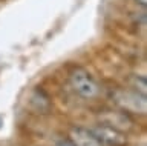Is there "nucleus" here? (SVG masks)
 I'll return each instance as SVG.
<instances>
[{
	"label": "nucleus",
	"instance_id": "nucleus-3",
	"mask_svg": "<svg viewBox=\"0 0 147 146\" xmlns=\"http://www.w3.org/2000/svg\"><path fill=\"white\" fill-rule=\"evenodd\" d=\"M90 131L98 139L101 146H126L127 145L126 134L123 131H118L109 125L101 123V125L94 126Z\"/></svg>",
	"mask_w": 147,
	"mask_h": 146
},
{
	"label": "nucleus",
	"instance_id": "nucleus-1",
	"mask_svg": "<svg viewBox=\"0 0 147 146\" xmlns=\"http://www.w3.org/2000/svg\"><path fill=\"white\" fill-rule=\"evenodd\" d=\"M112 100L115 105L127 114H146L147 102L146 95L136 92L132 88H115L112 89Z\"/></svg>",
	"mask_w": 147,
	"mask_h": 146
},
{
	"label": "nucleus",
	"instance_id": "nucleus-4",
	"mask_svg": "<svg viewBox=\"0 0 147 146\" xmlns=\"http://www.w3.org/2000/svg\"><path fill=\"white\" fill-rule=\"evenodd\" d=\"M69 140L75 146H101L98 139L94 135L90 129L81 126H72L69 131Z\"/></svg>",
	"mask_w": 147,
	"mask_h": 146
},
{
	"label": "nucleus",
	"instance_id": "nucleus-6",
	"mask_svg": "<svg viewBox=\"0 0 147 146\" xmlns=\"http://www.w3.org/2000/svg\"><path fill=\"white\" fill-rule=\"evenodd\" d=\"M130 88L135 89L136 92L146 95V91H147V89H146V88H147L146 77H144V75H130Z\"/></svg>",
	"mask_w": 147,
	"mask_h": 146
},
{
	"label": "nucleus",
	"instance_id": "nucleus-2",
	"mask_svg": "<svg viewBox=\"0 0 147 146\" xmlns=\"http://www.w3.org/2000/svg\"><path fill=\"white\" fill-rule=\"evenodd\" d=\"M71 88L83 98H95L100 95V86L87 69L81 66H74L69 71Z\"/></svg>",
	"mask_w": 147,
	"mask_h": 146
},
{
	"label": "nucleus",
	"instance_id": "nucleus-8",
	"mask_svg": "<svg viewBox=\"0 0 147 146\" xmlns=\"http://www.w3.org/2000/svg\"><path fill=\"white\" fill-rule=\"evenodd\" d=\"M136 2V5H140V6H142V8H146V2L147 0H135Z\"/></svg>",
	"mask_w": 147,
	"mask_h": 146
},
{
	"label": "nucleus",
	"instance_id": "nucleus-7",
	"mask_svg": "<svg viewBox=\"0 0 147 146\" xmlns=\"http://www.w3.org/2000/svg\"><path fill=\"white\" fill-rule=\"evenodd\" d=\"M54 146H75L69 139H60L58 141H55Z\"/></svg>",
	"mask_w": 147,
	"mask_h": 146
},
{
	"label": "nucleus",
	"instance_id": "nucleus-5",
	"mask_svg": "<svg viewBox=\"0 0 147 146\" xmlns=\"http://www.w3.org/2000/svg\"><path fill=\"white\" fill-rule=\"evenodd\" d=\"M101 123L112 126L118 131H123L124 128L129 129V128L132 126V118H130V114L124 112L121 109H119V111H106Z\"/></svg>",
	"mask_w": 147,
	"mask_h": 146
}]
</instances>
